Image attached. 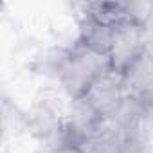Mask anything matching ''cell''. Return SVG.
Here are the masks:
<instances>
[{
	"label": "cell",
	"instance_id": "obj_1",
	"mask_svg": "<svg viewBox=\"0 0 153 153\" xmlns=\"http://www.w3.org/2000/svg\"><path fill=\"white\" fill-rule=\"evenodd\" d=\"M108 68V65H103L101 56L90 52L81 43H78L76 51H68L58 59V74L61 83L68 94L74 96V99L83 97L96 79Z\"/></svg>",
	"mask_w": 153,
	"mask_h": 153
}]
</instances>
